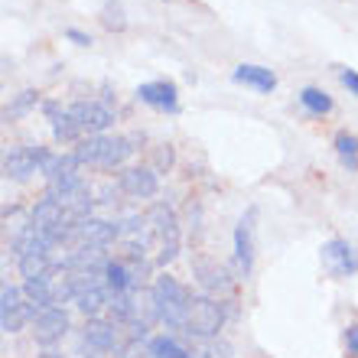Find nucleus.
<instances>
[{"label":"nucleus","mask_w":358,"mask_h":358,"mask_svg":"<svg viewBox=\"0 0 358 358\" xmlns=\"http://www.w3.org/2000/svg\"><path fill=\"white\" fill-rule=\"evenodd\" d=\"M131 153H134L131 137H104V134L85 137V141H78V147H76L78 163H94V166H104V170L121 166Z\"/></svg>","instance_id":"obj_1"},{"label":"nucleus","mask_w":358,"mask_h":358,"mask_svg":"<svg viewBox=\"0 0 358 358\" xmlns=\"http://www.w3.org/2000/svg\"><path fill=\"white\" fill-rule=\"evenodd\" d=\"M153 303H157V313L160 320L170 326V329H182L186 326V313H189V293L182 290V283L170 273L157 277L153 283Z\"/></svg>","instance_id":"obj_2"},{"label":"nucleus","mask_w":358,"mask_h":358,"mask_svg":"<svg viewBox=\"0 0 358 358\" xmlns=\"http://www.w3.org/2000/svg\"><path fill=\"white\" fill-rule=\"evenodd\" d=\"M222 322H225V310H222L218 300H212V296H189L186 326H182L189 336H196V339H212V336H218Z\"/></svg>","instance_id":"obj_3"},{"label":"nucleus","mask_w":358,"mask_h":358,"mask_svg":"<svg viewBox=\"0 0 358 358\" xmlns=\"http://www.w3.org/2000/svg\"><path fill=\"white\" fill-rule=\"evenodd\" d=\"M36 313L39 310L23 296L20 287H13V283H3V287H0V329L3 332L23 329V322H27L29 316H36Z\"/></svg>","instance_id":"obj_4"},{"label":"nucleus","mask_w":358,"mask_h":358,"mask_svg":"<svg viewBox=\"0 0 358 358\" xmlns=\"http://www.w3.org/2000/svg\"><path fill=\"white\" fill-rule=\"evenodd\" d=\"M150 231L160 238V264H170L179 251V222L173 215L170 206H153V212L147 215Z\"/></svg>","instance_id":"obj_5"},{"label":"nucleus","mask_w":358,"mask_h":358,"mask_svg":"<svg viewBox=\"0 0 358 358\" xmlns=\"http://www.w3.org/2000/svg\"><path fill=\"white\" fill-rule=\"evenodd\" d=\"M69 111H72V117H76V124L82 127L85 137H98L114 124V111L101 101H76L69 104Z\"/></svg>","instance_id":"obj_6"},{"label":"nucleus","mask_w":358,"mask_h":358,"mask_svg":"<svg viewBox=\"0 0 358 358\" xmlns=\"http://www.w3.org/2000/svg\"><path fill=\"white\" fill-rule=\"evenodd\" d=\"M43 147H10L3 153V176L10 179H29L33 173L43 170Z\"/></svg>","instance_id":"obj_7"},{"label":"nucleus","mask_w":358,"mask_h":358,"mask_svg":"<svg viewBox=\"0 0 358 358\" xmlns=\"http://www.w3.org/2000/svg\"><path fill=\"white\" fill-rule=\"evenodd\" d=\"M69 332V316L62 306H46L33 316V336L39 345H52L56 339H62Z\"/></svg>","instance_id":"obj_8"},{"label":"nucleus","mask_w":358,"mask_h":358,"mask_svg":"<svg viewBox=\"0 0 358 358\" xmlns=\"http://www.w3.org/2000/svg\"><path fill=\"white\" fill-rule=\"evenodd\" d=\"M322 267H326L332 277H349V273L358 271V255L352 251L349 241L332 238V241L322 245Z\"/></svg>","instance_id":"obj_9"},{"label":"nucleus","mask_w":358,"mask_h":358,"mask_svg":"<svg viewBox=\"0 0 358 358\" xmlns=\"http://www.w3.org/2000/svg\"><path fill=\"white\" fill-rule=\"evenodd\" d=\"M117 235H121V228L111 225V222L85 218V222H78V225H76L72 241H76V248H108Z\"/></svg>","instance_id":"obj_10"},{"label":"nucleus","mask_w":358,"mask_h":358,"mask_svg":"<svg viewBox=\"0 0 358 358\" xmlns=\"http://www.w3.org/2000/svg\"><path fill=\"white\" fill-rule=\"evenodd\" d=\"M121 189L134 199H153L157 189H160V179L147 166H131V170L121 173Z\"/></svg>","instance_id":"obj_11"},{"label":"nucleus","mask_w":358,"mask_h":358,"mask_svg":"<svg viewBox=\"0 0 358 358\" xmlns=\"http://www.w3.org/2000/svg\"><path fill=\"white\" fill-rule=\"evenodd\" d=\"M251 231H255V208H251L235 228V261H238V273H241V277H248V273H251V264H255Z\"/></svg>","instance_id":"obj_12"},{"label":"nucleus","mask_w":358,"mask_h":358,"mask_svg":"<svg viewBox=\"0 0 358 358\" xmlns=\"http://www.w3.org/2000/svg\"><path fill=\"white\" fill-rule=\"evenodd\" d=\"M137 98L143 104H150L157 111H176L179 108V92L173 82H143L137 88Z\"/></svg>","instance_id":"obj_13"},{"label":"nucleus","mask_w":358,"mask_h":358,"mask_svg":"<svg viewBox=\"0 0 358 358\" xmlns=\"http://www.w3.org/2000/svg\"><path fill=\"white\" fill-rule=\"evenodd\" d=\"M43 111H46L49 124H52V137H56V141L69 143V141H78V137H82V127L76 124V117H72L69 108H62V104H56V101H46Z\"/></svg>","instance_id":"obj_14"},{"label":"nucleus","mask_w":358,"mask_h":358,"mask_svg":"<svg viewBox=\"0 0 358 358\" xmlns=\"http://www.w3.org/2000/svg\"><path fill=\"white\" fill-rule=\"evenodd\" d=\"M196 277L208 293H228L231 290V277H228V271L222 264H215V261H196Z\"/></svg>","instance_id":"obj_15"},{"label":"nucleus","mask_w":358,"mask_h":358,"mask_svg":"<svg viewBox=\"0 0 358 358\" xmlns=\"http://www.w3.org/2000/svg\"><path fill=\"white\" fill-rule=\"evenodd\" d=\"M231 78H235L238 85H251L255 92H273L277 88V76L264 66H238L231 72Z\"/></svg>","instance_id":"obj_16"},{"label":"nucleus","mask_w":358,"mask_h":358,"mask_svg":"<svg viewBox=\"0 0 358 358\" xmlns=\"http://www.w3.org/2000/svg\"><path fill=\"white\" fill-rule=\"evenodd\" d=\"M82 339L98 352H111L117 345V329H114V322H101V320H88L85 322V332H82Z\"/></svg>","instance_id":"obj_17"},{"label":"nucleus","mask_w":358,"mask_h":358,"mask_svg":"<svg viewBox=\"0 0 358 358\" xmlns=\"http://www.w3.org/2000/svg\"><path fill=\"white\" fill-rule=\"evenodd\" d=\"M147 352H150V358H192V352H189L186 345H179L176 339H170V336H157V339H150Z\"/></svg>","instance_id":"obj_18"},{"label":"nucleus","mask_w":358,"mask_h":358,"mask_svg":"<svg viewBox=\"0 0 358 358\" xmlns=\"http://www.w3.org/2000/svg\"><path fill=\"white\" fill-rule=\"evenodd\" d=\"M336 153H339L342 166H349V170H358V137L349 131L336 134Z\"/></svg>","instance_id":"obj_19"},{"label":"nucleus","mask_w":358,"mask_h":358,"mask_svg":"<svg viewBox=\"0 0 358 358\" xmlns=\"http://www.w3.org/2000/svg\"><path fill=\"white\" fill-rule=\"evenodd\" d=\"M300 101L310 114H329L332 111V98L326 92H320V88H303Z\"/></svg>","instance_id":"obj_20"},{"label":"nucleus","mask_w":358,"mask_h":358,"mask_svg":"<svg viewBox=\"0 0 358 358\" xmlns=\"http://www.w3.org/2000/svg\"><path fill=\"white\" fill-rule=\"evenodd\" d=\"M36 101H39V92H33V88H27V92H20L13 101H10V108L3 111V117H20V114H27L29 108H36Z\"/></svg>","instance_id":"obj_21"},{"label":"nucleus","mask_w":358,"mask_h":358,"mask_svg":"<svg viewBox=\"0 0 358 358\" xmlns=\"http://www.w3.org/2000/svg\"><path fill=\"white\" fill-rule=\"evenodd\" d=\"M104 27L124 29V17H121V7H117V3H108V7H104Z\"/></svg>","instance_id":"obj_22"},{"label":"nucleus","mask_w":358,"mask_h":358,"mask_svg":"<svg viewBox=\"0 0 358 358\" xmlns=\"http://www.w3.org/2000/svg\"><path fill=\"white\" fill-rule=\"evenodd\" d=\"M339 82L358 98V72H355V69H339Z\"/></svg>","instance_id":"obj_23"},{"label":"nucleus","mask_w":358,"mask_h":358,"mask_svg":"<svg viewBox=\"0 0 358 358\" xmlns=\"http://www.w3.org/2000/svg\"><path fill=\"white\" fill-rule=\"evenodd\" d=\"M66 36L72 39V43H78V46H88V43H92V36L82 33V29H66Z\"/></svg>","instance_id":"obj_24"},{"label":"nucleus","mask_w":358,"mask_h":358,"mask_svg":"<svg viewBox=\"0 0 358 358\" xmlns=\"http://www.w3.org/2000/svg\"><path fill=\"white\" fill-rule=\"evenodd\" d=\"M345 345H349V352L358 355V326H349V329H345Z\"/></svg>","instance_id":"obj_25"},{"label":"nucleus","mask_w":358,"mask_h":358,"mask_svg":"<svg viewBox=\"0 0 358 358\" xmlns=\"http://www.w3.org/2000/svg\"><path fill=\"white\" fill-rule=\"evenodd\" d=\"M39 358H66V355H62V352H43Z\"/></svg>","instance_id":"obj_26"}]
</instances>
